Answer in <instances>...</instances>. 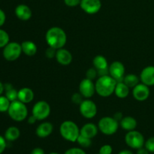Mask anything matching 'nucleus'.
I'll list each match as a JSON object with an SVG mask.
<instances>
[{
  "instance_id": "32",
  "label": "nucleus",
  "mask_w": 154,
  "mask_h": 154,
  "mask_svg": "<svg viewBox=\"0 0 154 154\" xmlns=\"http://www.w3.org/2000/svg\"><path fill=\"white\" fill-rule=\"evenodd\" d=\"M83 98H84V96H83L80 93H74L73 96H72V102H74L75 104H77V105H81V102L84 101L83 100Z\"/></svg>"
},
{
  "instance_id": "23",
  "label": "nucleus",
  "mask_w": 154,
  "mask_h": 154,
  "mask_svg": "<svg viewBox=\"0 0 154 154\" xmlns=\"http://www.w3.org/2000/svg\"><path fill=\"white\" fill-rule=\"evenodd\" d=\"M120 126L124 130L132 131L135 130L137 126V120L132 117H125L120 120Z\"/></svg>"
},
{
  "instance_id": "13",
  "label": "nucleus",
  "mask_w": 154,
  "mask_h": 154,
  "mask_svg": "<svg viewBox=\"0 0 154 154\" xmlns=\"http://www.w3.org/2000/svg\"><path fill=\"white\" fill-rule=\"evenodd\" d=\"M80 5L84 12L89 14H94L100 11L102 2L100 0H81Z\"/></svg>"
},
{
  "instance_id": "7",
  "label": "nucleus",
  "mask_w": 154,
  "mask_h": 154,
  "mask_svg": "<svg viewBox=\"0 0 154 154\" xmlns=\"http://www.w3.org/2000/svg\"><path fill=\"white\" fill-rule=\"evenodd\" d=\"M125 141L129 147L133 149H139L143 147L144 142V138L141 132L138 131H129L125 136Z\"/></svg>"
},
{
  "instance_id": "15",
  "label": "nucleus",
  "mask_w": 154,
  "mask_h": 154,
  "mask_svg": "<svg viewBox=\"0 0 154 154\" xmlns=\"http://www.w3.org/2000/svg\"><path fill=\"white\" fill-rule=\"evenodd\" d=\"M140 80L148 87L154 86V66H150L144 68L141 72Z\"/></svg>"
},
{
  "instance_id": "37",
  "label": "nucleus",
  "mask_w": 154,
  "mask_h": 154,
  "mask_svg": "<svg viewBox=\"0 0 154 154\" xmlns=\"http://www.w3.org/2000/svg\"><path fill=\"white\" fill-rule=\"evenodd\" d=\"M6 145H7V144H6L5 138L0 135V154H2L5 151L6 148Z\"/></svg>"
},
{
  "instance_id": "31",
  "label": "nucleus",
  "mask_w": 154,
  "mask_h": 154,
  "mask_svg": "<svg viewBox=\"0 0 154 154\" xmlns=\"http://www.w3.org/2000/svg\"><path fill=\"white\" fill-rule=\"evenodd\" d=\"M145 148L148 150L150 153H154V137L148 138L147 141H146L145 144Z\"/></svg>"
},
{
  "instance_id": "20",
  "label": "nucleus",
  "mask_w": 154,
  "mask_h": 154,
  "mask_svg": "<svg viewBox=\"0 0 154 154\" xmlns=\"http://www.w3.org/2000/svg\"><path fill=\"white\" fill-rule=\"evenodd\" d=\"M34 99V93L32 90L28 87H23L18 90V100L27 104L31 102Z\"/></svg>"
},
{
  "instance_id": "12",
  "label": "nucleus",
  "mask_w": 154,
  "mask_h": 154,
  "mask_svg": "<svg viewBox=\"0 0 154 154\" xmlns=\"http://www.w3.org/2000/svg\"><path fill=\"white\" fill-rule=\"evenodd\" d=\"M93 64L95 69L97 70L98 75L99 77L108 75L109 74V71H108L109 66H108L106 58L103 56L98 55L95 57L93 60Z\"/></svg>"
},
{
  "instance_id": "4",
  "label": "nucleus",
  "mask_w": 154,
  "mask_h": 154,
  "mask_svg": "<svg viewBox=\"0 0 154 154\" xmlns=\"http://www.w3.org/2000/svg\"><path fill=\"white\" fill-rule=\"evenodd\" d=\"M8 112L11 118L17 122L23 121L28 116V109L26 104L18 99L11 102Z\"/></svg>"
},
{
  "instance_id": "16",
  "label": "nucleus",
  "mask_w": 154,
  "mask_h": 154,
  "mask_svg": "<svg viewBox=\"0 0 154 154\" xmlns=\"http://www.w3.org/2000/svg\"><path fill=\"white\" fill-rule=\"evenodd\" d=\"M55 57L57 61L62 66H69L73 59L70 51L64 49L63 48L57 50Z\"/></svg>"
},
{
  "instance_id": "6",
  "label": "nucleus",
  "mask_w": 154,
  "mask_h": 154,
  "mask_svg": "<svg viewBox=\"0 0 154 154\" xmlns=\"http://www.w3.org/2000/svg\"><path fill=\"white\" fill-rule=\"evenodd\" d=\"M22 53L21 45L17 42H9L3 49V57L8 61H15Z\"/></svg>"
},
{
  "instance_id": "1",
  "label": "nucleus",
  "mask_w": 154,
  "mask_h": 154,
  "mask_svg": "<svg viewBox=\"0 0 154 154\" xmlns=\"http://www.w3.org/2000/svg\"><path fill=\"white\" fill-rule=\"evenodd\" d=\"M46 42L49 47L58 50L63 48L67 42V35L60 27H51L48 30L45 35Z\"/></svg>"
},
{
  "instance_id": "3",
  "label": "nucleus",
  "mask_w": 154,
  "mask_h": 154,
  "mask_svg": "<svg viewBox=\"0 0 154 154\" xmlns=\"http://www.w3.org/2000/svg\"><path fill=\"white\" fill-rule=\"evenodd\" d=\"M60 132L64 139L71 142H75L80 135V129L78 125L71 120H66L60 125Z\"/></svg>"
},
{
  "instance_id": "43",
  "label": "nucleus",
  "mask_w": 154,
  "mask_h": 154,
  "mask_svg": "<svg viewBox=\"0 0 154 154\" xmlns=\"http://www.w3.org/2000/svg\"><path fill=\"white\" fill-rule=\"evenodd\" d=\"M4 90H5V85L1 82V81H0V96H2V94L3 93Z\"/></svg>"
},
{
  "instance_id": "8",
  "label": "nucleus",
  "mask_w": 154,
  "mask_h": 154,
  "mask_svg": "<svg viewBox=\"0 0 154 154\" xmlns=\"http://www.w3.org/2000/svg\"><path fill=\"white\" fill-rule=\"evenodd\" d=\"M32 113L38 120H45L51 114V106L45 101H38L33 106Z\"/></svg>"
},
{
  "instance_id": "38",
  "label": "nucleus",
  "mask_w": 154,
  "mask_h": 154,
  "mask_svg": "<svg viewBox=\"0 0 154 154\" xmlns=\"http://www.w3.org/2000/svg\"><path fill=\"white\" fill-rule=\"evenodd\" d=\"M6 20V15L2 9H0V27L4 25Z\"/></svg>"
},
{
  "instance_id": "27",
  "label": "nucleus",
  "mask_w": 154,
  "mask_h": 154,
  "mask_svg": "<svg viewBox=\"0 0 154 154\" xmlns=\"http://www.w3.org/2000/svg\"><path fill=\"white\" fill-rule=\"evenodd\" d=\"M9 35L7 32L0 29V48H4L9 43Z\"/></svg>"
},
{
  "instance_id": "10",
  "label": "nucleus",
  "mask_w": 154,
  "mask_h": 154,
  "mask_svg": "<svg viewBox=\"0 0 154 154\" xmlns=\"http://www.w3.org/2000/svg\"><path fill=\"white\" fill-rule=\"evenodd\" d=\"M109 75L117 81V82H123L125 75V66L120 62L115 61L111 63L108 68Z\"/></svg>"
},
{
  "instance_id": "21",
  "label": "nucleus",
  "mask_w": 154,
  "mask_h": 154,
  "mask_svg": "<svg viewBox=\"0 0 154 154\" xmlns=\"http://www.w3.org/2000/svg\"><path fill=\"white\" fill-rule=\"evenodd\" d=\"M22 51L29 57H32L37 53V45L32 41H25L21 44Z\"/></svg>"
},
{
  "instance_id": "34",
  "label": "nucleus",
  "mask_w": 154,
  "mask_h": 154,
  "mask_svg": "<svg viewBox=\"0 0 154 154\" xmlns=\"http://www.w3.org/2000/svg\"><path fill=\"white\" fill-rule=\"evenodd\" d=\"M57 49L55 48H53L51 47H49L48 49L46 50V53H45V55L48 58L52 59L54 57H56V54H57Z\"/></svg>"
},
{
  "instance_id": "9",
  "label": "nucleus",
  "mask_w": 154,
  "mask_h": 154,
  "mask_svg": "<svg viewBox=\"0 0 154 154\" xmlns=\"http://www.w3.org/2000/svg\"><path fill=\"white\" fill-rule=\"evenodd\" d=\"M80 113L85 118H93L97 114V106L92 100L86 99L80 105Z\"/></svg>"
},
{
  "instance_id": "22",
  "label": "nucleus",
  "mask_w": 154,
  "mask_h": 154,
  "mask_svg": "<svg viewBox=\"0 0 154 154\" xmlns=\"http://www.w3.org/2000/svg\"><path fill=\"white\" fill-rule=\"evenodd\" d=\"M114 93L120 99H125L129 94V87L124 82H117Z\"/></svg>"
},
{
  "instance_id": "35",
  "label": "nucleus",
  "mask_w": 154,
  "mask_h": 154,
  "mask_svg": "<svg viewBox=\"0 0 154 154\" xmlns=\"http://www.w3.org/2000/svg\"><path fill=\"white\" fill-rule=\"evenodd\" d=\"M64 154H86V153L82 149L78 148V147H73V148H70L66 150Z\"/></svg>"
},
{
  "instance_id": "29",
  "label": "nucleus",
  "mask_w": 154,
  "mask_h": 154,
  "mask_svg": "<svg viewBox=\"0 0 154 154\" xmlns=\"http://www.w3.org/2000/svg\"><path fill=\"white\" fill-rule=\"evenodd\" d=\"M77 141H78V143L81 146V147H85V148L86 147H90L92 144L91 138H87V137H84L81 135H79Z\"/></svg>"
},
{
  "instance_id": "41",
  "label": "nucleus",
  "mask_w": 154,
  "mask_h": 154,
  "mask_svg": "<svg viewBox=\"0 0 154 154\" xmlns=\"http://www.w3.org/2000/svg\"><path fill=\"white\" fill-rule=\"evenodd\" d=\"M37 120H38L36 119V117L32 114V116H30V117L28 118V123H29V124H34Z\"/></svg>"
},
{
  "instance_id": "36",
  "label": "nucleus",
  "mask_w": 154,
  "mask_h": 154,
  "mask_svg": "<svg viewBox=\"0 0 154 154\" xmlns=\"http://www.w3.org/2000/svg\"><path fill=\"white\" fill-rule=\"evenodd\" d=\"M81 0H64L65 4L69 7H75L81 4Z\"/></svg>"
},
{
  "instance_id": "46",
  "label": "nucleus",
  "mask_w": 154,
  "mask_h": 154,
  "mask_svg": "<svg viewBox=\"0 0 154 154\" xmlns=\"http://www.w3.org/2000/svg\"></svg>"
},
{
  "instance_id": "19",
  "label": "nucleus",
  "mask_w": 154,
  "mask_h": 154,
  "mask_svg": "<svg viewBox=\"0 0 154 154\" xmlns=\"http://www.w3.org/2000/svg\"><path fill=\"white\" fill-rule=\"evenodd\" d=\"M54 130V126L50 122H45L39 125L36 129V135L39 138H47L49 136Z\"/></svg>"
},
{
  "instance_id": "17",
  "label": "nucleus",
  "mask_w": 154,
  "mask_h": 154,
  "mask_svg": "<svg viewBox=\"0 0 154 154\" xmlns=\"http://www.w3.org/2000/svg\"><path fill=\"white\" fill-rule=\"evenodd\" d=\"M15 14L21 20H29L32 17V11L26 5H19L15 8Z\"/></svg>"
},
{
  "instance_id": "30",
  "label": "nucleus",
  "mask_w": 154,
  "mask_h": 154,
  "mask_svg": "<svg viewBox=\"0 0 154 154\" xmlns=\"http://www.w3.org/2000/svg\"><path fill=\"white\" fill-rule=\"evenodd\" d=\"M97 75H98V72L95 68L89 69L87 71V73H86L87 78L92 80V81H93V80L97 77Z\"/></svg>"
},
{
  "instance_id": "45",
  "label": "nucleus",
  "mask_w": 154,
  "mask_h": 154,
  "mask_svg": "<svg viewBox=\"0 0 154 154\" xmlns=\"http://www.w3.org/2000/svg\"><path fill=\"white\" fill-rule=\"evenodd\" d=\"M49 154H59V153H54V152H53V153H49Z\"/></svg>"
},
{
  "instance_id": "44",
  "label": "nucleus",
  "mask_w": 154,
  "mask_h": 154,
  "mask_svg": "<svg viewBox=\"0 0 154 154\" xmlns=\"http://www.w3.org/2000/svg\"><path fill=\"white\" fill-rule=\"evenodd\" d=\"M118 154H133V153H132V152L131 151V150H122V151H120Z\"/></svg>"
},
{
  "instance_id": "14",
  "label": "nucleus",
  "mask_w": 154,
  "mask_h": 154,
  "mask_svg": "<svg viewBox=\"0 0 154 154\" xmlns=\"http://www.w3.org/2000/svg\"><path fill=\"white\" fill-rule=\"evenodd\" d=\"M150 89L148 86L145 85L144 84H138V85L135 86L132 90V95L133 97L139 102H143L148 99L150 96Z\"/></svg>"
},
{
  "instance_id": "2",
  "label": "nucleus",
  "mask_w": 154,
  "mask_h": 154,
  "mask_svg": "<svg viewBox=\"0 0 154 154\" xmlns=\"http://www.w3.org/2000/svg\"><path fill=\"white\" fill-rule=\"evenodd\" d=\"M117 81L111 75L99 77L96 82V92L102 97H108L114 93Z\"/></svg>"
},
{
  "instance_id": "5",
  "label": "nucleus",
  "mask_w": 154,
  "mask_h": 154,
  "mask_svg": "<svg viewBox=\"0 0 154 154\" xmlns=\"http://www.w3.org/2000/svg\"><path fill=\"white\" fill-rule=\"evenodd\" d=\"M98 128L105 135H114L118 130L119 122L113 117H104L99 121Z\"/></svg>"
},
{
  "instance_id": "11",
  "label": "nucleus",
  "mask_w": 154,
  "mask_h": 154,
  "mask_svg": "<svg viewBox=\"0 0 154 154\" xmlns=\"http://www.w3.org/2000/svg\"><path fill=\"white\" fill-rule=\"evenodd\" d=\"M79 91L84 98H91L96 93V84L92 80L84 78L80 83Z\"/></svg>"
},
{
  "instance_id": "40",
  "label": "nucleus",
  "mask_w": 154,
  "mask_h": 154,
  "mask_svg": "<svg viewBox=\"0 0 154 154\" xmlns=\"http://www.w3.org/2000/svg\"><path fill=\"white\" fill-rule=\"evenodd\" d=\"M31 154H45V152L40 147H36V148L33 149L32 151L31 152Z\"/></svg>"
},
{
  "instance_id": "18",
  "label": "nucleus",
  "mask_w": 154,
  "mask_h": 154,
  "mask_svg": "<svg viewBox=\"0 0 154 154\" xmlns=\"http://www.w3.org/2000/svg\"><path fill=\"white\" fill-rule=\"evenodd\" d=\"M99 128L93 123H86L80 129V135L89 138H93L98 133Z\"/></svg>"
},
{
  "instance_id": "28",
  "label": "nucleus",
  "mask_w": 154,
  "mask_h": 154,
  "mask_svg": "<svg viewBox=\"0 0 154 154\" xmlns=\"http://www.w3.org/2000/svg\"><path fill=\"white\" fill-rule=\"evenodd\" d=\"M11 102L5 96H0V112L8 111Z\"/></svg>"
},
{
  "instance_id": "42",
  "label": "nucleus",
  "mask_w": 154,
  "mask_h": 154,
  "mask_svg": "<svg viewBox=\"0 0 154 154\" xmlns=\"http://www.w3.org/2000/svg\"><path fill=\"white\" fill-rule=\"evenodd\" d=\"M137 154H149V151L146 148H141L138 149V151H137Z\"/></svg>"
},
{
  "instance_id": "26",
  "label": "nucleus",
  "mask_w": 154,
  "mask_h": 154,
  "mask_svg": "<svg viewBox=\"0 0 154 154\" xmlns=\"http://www.w3.org/2000/svg\"><path fill=\"white\" fill-rule=\"evenodd\" d=\"M123 82L129 87V88H134L135 86L139 84V78L136 75L134 74H129V75L124 76Z\"/></svg>"
},
{
  "instance_id": "39",
  "label": "nucleus",
  "mask_w": 154,
  "mask_h": 154,
  "mask_svg": "<svg viewBox=\"0 0 154 154\" xmlns=\"http://www.w3.org/2000/svg\"><path fill=\"white\" fill-rule=\"evenodd\" d=\"M114 117V118L116 120H117L118 122H120V120L123 118V114H122L121 112H117L114 114V117Z\"/></svg>"
},
{
  "instance_id": "33",
  "label": "nucleus",
  "mask_w": 154,
  "mask_h": 154,
  "mask_svg": "<svg viewBox=\"0 0 154 154\" xmlns=\"http://www.w3.org/2000/svg\"><path fill=\"white\" fill-rule=\"evenodd\" d=\"M113 149L112 147L109 144L103 145L99 150V154H111L112 153Z\"/></svg>"
},
{
  "instance_id": "25",
  "label": "nucleus",
  "mask_w": 154,
  "mask_h": 154,
  "mask_svg": "<svg viewBox=\"0 0 154 154\" xmlns=\"http://www.w3.org/2000/svg\"><path fill=\"white\" fill-rule=\"evenodd\" d=\"M5 96L9 99L11 102L18 99V91L15 90L11 84H5Z\"/></svg>"
},
{
  "instance_id": "24",
  "label": "nucleus",
  "mask_w": 154,
  "mask_h": 154,
  "mask_svg": "<svg viewBox=\"0 0 154 154\" xmlns=\"http://www.w3.org/2000/svg\"><path fill=\"white\" fill-rule=\"evenodd\" d=\"M20 135V129L16 126H11L7 130L5 131V138L7 141H14L17 139Z\"/></svg>"
}]
</instances>
